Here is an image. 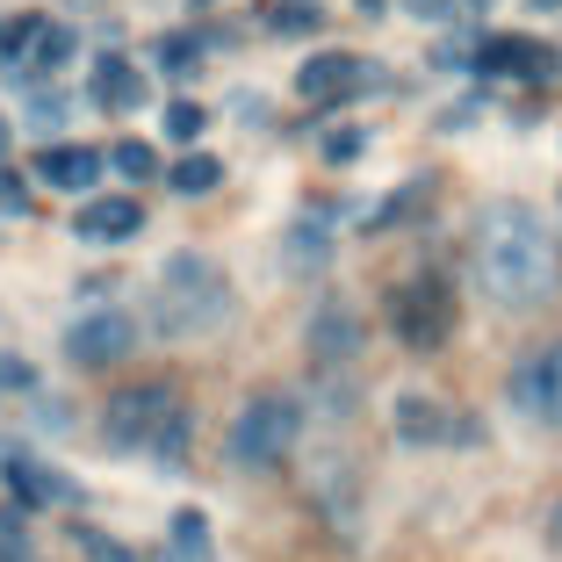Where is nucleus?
I'll list each match as a JSON object with an SVG mask.
<instances>
[{"label":"nucleus","instance_id":"1","mask_svg":"<svg viewBox=\"0 0 562 562\" xmlns=\"http://www.w3.org/2000/svg\"><path fill=\"white\" fill-rule=\"evenodd\" d=\"M469 274L497 311H541L562 281V232H548V216L519 195H497L476 210L469 232Z\"/></svg>","mask_w":562,"mask_h":562},{"label":"nucleus","instance_id":"2","mask_svg":"<svg viewBox=\"0 0 562 562\" xmlns=\"http://www.w3.org/2000/svg\"><path fill=\"white\" fill-rule=\"evenodd\" d=\"M232 317V274L210 252H166L159 289H151V331L159 339H202Z\"/></svg>","mask_w":562,"mask_h":562},{"label":"nucleus","instance_id":"3","mask_svg":"<svg viewBox=\"0 0 562 562\" xmlns=\"http://www.w3.org/2000/svg\"><path fill=\"white\" fill-rule=\"evenodd\" d=\"M101 432H109V447L159 454L166 469H181V462H188V432H195V418H188V404H181V390H173V382H131V390H116V397H109Z\"/></svg>","mask_w":562,"mask_h":562},{"label":"nucleus","instance_id":"4","mask_svg":"<svg viewBox=\"0 0 562 562\" xmlns=\"http://www.w3.org/2000/svg\"><path fill=\"white\" fill-rule=\"evenodd\" d=\"M296 440H303V397L260 390V397L238 404L232 432H224V454H232L238 469H281L289 454H296Z\"/></svg>","mask_w":562,"mask_h":562},{"label":"nucleus","instance_id":"5","mask_svg":"<svg viewBox=\"0 0 562 562\" xmlns=\"http://www.w3.org/2000/svg\"><path fill=\"white\" fill-rule=\"evenodd\" d=\"M454 289H447L440 274H412L390 289V331H397V347L412 353H440L447 339H454Z\"/></svg>","mask_w":562,"mask_h":562},{"label":"nucleus","instance_id":"6","mask_svg":"<svg viewBox=\"0 0 562 562\" xmlns=\"http://www.w3.org/2000/svg\"><path fill=\"white\" fill-rule=\"evenodd\" d=\"M131 347H137V317L123 311V303L80 311L66 325V339H58V353H66L72 368H116V361H131Z\"/></svg>","mask_w":562,"mask_h":562},{"label":"nucleus","instance_id":"7","mask_svg":"<svg viewBox=\"0 0 562 562\" xmlns=\"http://www.w3.org/2000/svg\"><path fill=\"white\" fill-rule=\"evenodd\" d=\"M513 404H519V418H533V426H562V339L533 347L527 361L513 368Z\"/></svg>","mask_w":562,"mask_h":562},{"label":"nucleus","instance_id":"8","mask_svg":"<svg viewBox=\"0 0 562 562\" xmlns=\"http://www.w3.org/2000/svg\"><path fill=\"white\" fill-rule=\"evenodd\" d=\"M0 476H8V505H22V513H50V505H80V483L66 476L58 462H44V454H8L0 462Z\"/></svg>","mask_w":562,"mask_h":562},{"label":"nucleus","instance_id":"9","mask_svg":"<svg viewBox=\"0 0 562 562\" xmlns=\"http://www.w3.org/2000/svg\"><path fill=\"white\" fill-rule=\"evenodd\" d=\"M375 87V66L368 58H353V50H317V58H303L296 66V94L303 101H353Z\"/></svg>","mask_w":562,"mask_h":562},{"label":"nucleus","instance_id":"10","mask_svg":"<svg viewBox=\"0 0 562 562\" xmlns=\"http://www.w3.org/2000/svg\"><path fill=\"white\" fill-rule=\"evenodd\" d=\"M390 426H397V440H418V447H447V440H476V418H462L454 404L440 397H397L390 404Z\"/></svg>","mask_w":562,"mask_h":562},{"label":"nucleus","instance_id":"11","mask_svg":"<svg viewBox=\"0 0 562 562\" xmlns=\"http://www.w3.org/2000/svg\"><path fill=\"white\" fill-rule=\"evenodd\" d=\"M303 347H311L317 368H353L361 361V311H353L347 296H325L311 311V339H303Z\"/></svg>","mask_w":562,"mask_h":562},{"label":"nucleus","instance_id":"12","mask_svg":"<svg viewBox=\"0 0 562 562\" xmlns=\"http://www.w3.org/2000/svg\"><path fill=\"white\" fill-rule=\"evenodd\" d=\"M555 58H562V50L533 44V36H483L476 72H491V80H555V72H562Z\"/></svg>","mask_w":562,"mask_h":562},{"label":"nucleus","instance_id":"13","mask_svg":"<svg viewBox=\"0 0 562 562\" xmlns=\"http://www.w3.org/2000/svg\"><path fill=\"white\" fill-rule=\"evenodd\" d=\"M137 232H145V202L137 195H94L72 216V238H87V246H131Z\"/></svg>","mask_w":562,"mask_h":562},{"label":"nucleus","instance_id":"14","mask_svg":"<svg viewBox=\"0 0 562 562\" xmlns=\"http://www.w3.org/2000/svg\"><path fill=\"white\" fill-rule=\"evenodd\" d=\"M30 173L44 188H58V195H87V188L109 173V151H94V145H44Z\"/></svg>","mask_w":562,"mask_h":562},{"label":"nucleus","instance_id":"15","mask_svg":"<svg viewBox=\"0 0 562 562\" xmlns=\"http://www.w3.org/2000/svg\"><path fill=\"white\" fill-rule=\"evenodd\" d=\"M87 94H94V109H109V116H131V109H145V72L109 50L94 66V80H87Z\"/></svg>","mask_w":562,"mask_h":562},{"label":"nucleus","instance_id":"16","mask_svg":"<svg viewBox=\"0 0 562 562\" xmlns=\"http://www.w3.org/2000/svg\"><path fill=\"white\" fill-rule=\"evenodd\" d=\"M216 181H224V166H216L210 151H181V159L166 166V188H173V195H210Z\"/></svg>","mask_w":562,"mask_h":562},{"label":"nucleus","instance_id":"17","mask_svg":"<svg viewBox=\"0 0 562 562\" xmlns=\"http://www.w3.org/2000/svg\"><path fill=\"white\" fill-rule=\"evenodd\" d=\"M151 58H159V72H173V80H195V72H202V36L173 30V36L151 44Z\"/></svg>","mask_w":562,"mask_h":562},{"label":"nucleus","instance_id":"18","mask_svg":"<svg viewBox=\"0 0 562 562\" xmlns=\"http://www.w3.org/2000/svg\"><path fill=\"white\" fill-rule=\"evenodd\" d=\"M109 166H116L123 181H166V159L145 145V137H123V145H109Z\"/></svg>","mask_w":562,"mask_h":562},{"label":"nucleus","instance_id":"19","mask_svg":"<svg viewBox=\"0 0 562 562\" xmlns=\"http://www.w3.org/2000/svg\"><path fill=\"white\" fill-rule=\"evenodd\" d=\"M66 58H72V22H50V15H44V30H36L30 66H22V72H58Z\"/></svg>","mask_w":562,"mask_h":562},{"label":"nucleus","instance_id":"20","mask_svg":"<svg viewBox=\"0 0 562 562\" xmlns=\"http://www.w3.org/2000/svg\"><path fill=\"white\" fill-rule=\"evenodd\" d=\"M0 562H36V527L22 505H0Z\"/></svg>","mask_w":562,"mask_h":562},{"label":"nucleus","instance_id":"21","mask_svg":"<svg viewBox=\"0 0 562 562\" xmlns=\"http://www.w3.org/2000/svg\"><path fill=\"white\" fill-rule=\"evenodd\" d=\"M36 30H44V15H15V22H0V66H8V72H22V66H30Z\"/></svg>","mask_w":562,"mask_h":562},{"label":"nucleus","instance_id":"22","mask_svg":"<svg viewBox=\"0 0 562 562\" xmlns=\"http://www.w3.org/2000/svg\"><path fill=\"white\" fill-rule=\"evenodd\" d=\"M202 123H210V109H202V101H166V137H173V145H195Z\"/></svg>","mask_w":562,"mask_h":562},{"label":"nucleus","instance_id":"23","mask_svg":"<svg viewBox=\"0 0 562 562\" xmlns=\"http://www.w3.org/2000/svg\"><path fill=\"white\" fill-rule=\"evenodd\" d=\"M325 246H331V232H325V210H311V216L296 224V238H289V252H296V260L311 267V260H325Z\"/></svg>","mask_w":562,"mask_h":562},{"label":"nucleus","instance_id":"24","mask_svg":"<svg viewBox=\"0 0 562 562\" xmlns=\"http://www.w3.org/2000/svg\"><path fill=\"white\" fill-rule=\"evenodd\" d=\"M173 541H181V555H210V527H202V513L188 505V513H173Z\"/></svg>","mask_w":562,"mask_h":562},{"label":"nucleus","instance_id":"25","mask_svg":"<svg viewBox=\"0 0 562 562\" xmlns=\"http://www.w3.org/2000/svg\"><path fill=\"white\" fill-rule=\"evenodd\" d=\"M80 548H87V555H94V562H145V555H137V548L109 541V533H87V527H80Z\"/></svg>","mask_w":562,"mask_h":562},{"label":"nucleus","instance_id":"26","mask_svg":"<svg viewBox=\"0 0 562 562\" xmlns=\"http://www.w3.org/2000/svg\"><path fill=\"white\" fill-rule=\"evenodd\" d=\"M22 210H30V188H22L15 173L0 166V216H22Z\"/></svg>","mask_w":562,"mask_h":562},{"label":"nucleus","instance_id":"27","mask_svg":"<svg viewBox=\"0 0 562 562\" xmlns=\"http://www.w3.org/2000/svg\"><path fill=\"white\" fill-rule=\"evenodd\" d=\"M325 159H331V166L361 159V131H331V137H325Z\"/></svg>","mask_w":562,"mask_h":562},{"label":"nucleus","instance_id":"28","mask_svg":"<svg viewBox=\"0 0 562 562\" xmlns=\"http://www.w3.org/2000/svg\"><path fill=\"white\" fill-rule=\"evenodd\" d=\"M404 8H412L418 22H447V15H454V8H462V0H404Z\"/></svg>","mask_w":562,"mask_h":562},{"label":"nucleus","instance_id":"29","mask_svg":"<svg viewBox=\"0 0 562 562\" xmlns=\"http://www.w3.org/2000/svg\"><path fill=\"white\" fill-rule=\"evenodd\" d=\"M317 8H274V30H311Z\"/></svg>","mask_w":562,"mask_h":562},{"label":"nucleus","instance_id":"30","mask_svg":"<svg viewBox=\"0 0 562 562\" xmlns=\"http://www.w3.org/2000/svg\"><path fill=\"white\" fill-rule=\"evenodd\" d=\"M22 382H30V368H22V361H8V353H0V390H22Z\"/></svg>","mask_w":562,"mask_h":562},{"label":"nucleus","instance_id":"31","mask_svg":"<svg viewBox=\"0 0 562 562\" xmlns=\"http://www.w3.org/2000/svg\"><path fill=\"white\" fill-rule=\"evenodd\" d=\"M353 8H361V15H382V8H390V0H353Z\"/></svg>","mask_w":562,"mask_h":562},{"label":"nucleus","instance_id":"32","mask_svg":"<svg viewBox=\"0 0 562 562\" xmlns=\"http://www.w3.org/2000/svg\"><path fill=\"white\" fill-rule=\"evenodd\" d=\"M8 145H15V131H8V116H0V159H8Z\"/></svg>","mask_w":562,"mask_h":562},{"label":"nucleus","instance_id":"33","mask_svg":"<svg viewBox=\"0 0 562 562\" xmlns=\"http://www.w3.org/2000/svg\"><path fill=\"white\" fill-rule=\"evenodd\" d=\"M555 541H562V497H555Z\"/></svg>","mask_w":562,"mask_h":562},{"label":"nucleus","instance_id":"34","mask_svg":"<svg viewBox=\"0 0 562 562\" xmlns=\"http://www.w3.org/2000/svg\"><path fill=\"white\" fill-rule=\"evenodd\" d=\"M533 8H562V0H533Z\"/></svg>","mask_w":562,"mask_h":562}]
</instances>
